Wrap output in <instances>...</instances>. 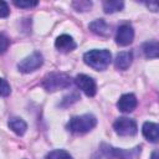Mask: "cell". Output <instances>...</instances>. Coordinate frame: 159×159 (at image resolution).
<instances>
[{
  "label": "cell",
  "mask_w": 159,
  "mask_h": 159,
  "mask_svg": "<svg viewBox=\"0 0 159 159\" xmlns=\"http://www.w3.org/2000/svg\"><path fill=\"white\" fill-rule=\"evenodd\" d=\"M83 61L93 70L104 71L112 61V55L108 50H91L83 55Z\"/></svg>",
  "instance_id": "1"
},
{
  "label": "cell",
  "mask_w": 159,
  "mask_h": 159,
  "mask_svg": "<svg viewBox=\"0 0 159 159\" xmlns=\"http://www.w3.org/2000/svg\"><path fill=\"white\" fill-rule=\"evenodd\" d=\"M97 124V119L93 114H83V116H76L70 119L67 123L68 130L76 134H83L93 129Z\"/></svg>",
  "instance_id": "2"
},
{
  "label": "cell",
  "mask_w": 159,
  "mask_h": 159,
  "mask_svg": "<svg viewBox=\"0 0 159 159\" xmlns=\"http://www.w3.org/2000/svg\"><path fill=\"white\" fill-rule=\"evenodd\" d=\"M72 83L68 75L63 72H51L45 76L42 81V87L48 92H55L70 87Z\"/></svg>",
  "instance_id": "3"
},
{
  "label": "cell",
  "mask_w": 159,
  "mask_h": 159,
  "mask_svg": "<svg viewBox=\"0 0 159 159\" xmlns=\"http://www.w3.org/2000/svg\"><path fill=\"white\" fill-rule=\"evenodd\" d=\"M102 153L108 158H116V159H139L140 155V147H134L132 149H118L113 148L108 144H102L101 147Z\"/></svg>",
  "instance_id": "4"
},
{
  "label": "cell",
  "mask_w": 159,
  "mask_h": 159,
  "mask_svg": "<svg viewBox=\"0 0 159 159\" xmlns=\"http://www.w3.org/2000/svg\"><path fill=\"white\" fill-rule=\"evenodd\" d=\"M113 128L117 134L122 137H128V135H134L138 130L137 123L134 119L127 118V117H119L116 119L113 123Z\"/></svg>",
  "instance_id": "5"
},
{
  "label": "cell",
  "mask_w": 159,
  "mask_h": 159,
  "mask_svg": "<svg viewBox=\"0 0 159 159\" xmlns=\"http://www.w3.org/2000/svg\"><path fill=\"white\" fill-rule=\"evenodd\" d=\"M43 63V57L40 52H34L32 55L27 56L26 58H24L22 61H20L17 63V68L20 72L24 73H30L36 71L37 68H40Z\"/></svg>",
  "instance_id": "6"
},
{
  "label": "cell",
  "mask_w": 159,
  "mask_h": 159,
  "mask_svg": "<svg viewBox=\"0 0 159 159\" xmlns=\"http://www.w3.org/2000/svg\"><path fill=\"white\" fill-rule=\"evenodd\" d=\"M75 82L80 89H82L88 97H93L97 92V84L94 80L87 75H78L75 78Z\"/></svg>",
  "instance_id": "7"
},
{
  "label": "cell",
  "mask_w": 159,
  "mask_h": 159,
  "mask_svg": "<svg viewBox=\"0 0 159 159\" xmlns=\"http://www.w3.org/2000/svg\"><path fill=\"white\" fill-rule=\"evenodd\" d=\"M134 39V30L129 24H123L117 29L116 42L120 46H127L132 43Z\"/></svg>",
  "instance_id": "8"
},
{
  "label": "cell",
  "mask_w": 159,
  "mask_h": 159,
  "mask_svg": "<svg viewBox=\"0 0 159 159\" xmlns=\"http://www.w3.org/2000/svg\"><path fill=\"white\" fill-rule=\"evenodd\" d=\"M137 104H138V102H137L135 96L133 93H125V94H123L119 98V101L117 103V107H118L119 111L125 112V113H129V112H132V111L135 109Z\"/></svg>",
  "instance_id": "9"
},
{
  "label": "cell",
  "mask_w": 159,
  "mask_h": 159,
  "mask_svg": "<svg viewBox=\"0 0 159 159\" xmlns=\"http://www.w3.org/2000/svg\"><path fill=\"white\" fill-rule=\"evenodd\" d=\"M55 47L61 52H70L76 48V42L70 35H60L55 41Z\"/></svg>",
  "instance_id": "10"
},
{
  "label": "cell",
  "mask_w": 159,
  "mask_h": 159,
  "mask_svg": "<svg viewBox=\"0 0 159 159\" xmlns=\"http://www.w3.org/2000/svg\"><path fill=\"white\" fill-rule=\"evenodd\" d=\"M143 135L152 143H157L159 139V125L153 122H145L142 128Z\"/></svg>",
  "instance_id": "11"
},
{
  "label": "cell",
  "mask_w": 159,
  "mask_h": 159,
  "mask_svg": "<svg viewBox=\"0 0 159 159\" xmlns=\"http://www.w3.org/2000/svg\"><path fill=\"white\" fill-rule=\"evenodd\" d=\"M89 30L92 32H94L96 35H99L103 37H108L111 35V27L103 19H97V20L92 21L89 24Z\"/></svg>",
  "instance_id": "12"
},
{
  "label": "cell",
  "mask_w": 159,
  "mask_h": 159,
  "mask_svg": "<svg viewBox=\"0 0 159 159\" xmlns=\"http://www.w3.org/2000/svg\"><path fill=\"white\" fill-rule=\"evenodd\" d=\"M132 61H133V55H132V52H129V51H123V52H119V53L116 56L114 65H116V68H118V70H127V68L132 65Z\"/></svg>",
  "instance_id": "13"
},
{
  "label": "cell",
  "mask_w": 159,
  "mask_h": 159,
  "mask_svg": "<svg viewBox=\"0 0 159 159\" xmlns=\"http://www.w3.org/2000/svg\"><path fill=\"white\" fill-rule=\"evenodd\" d=\"M9 127L12 132H15L17 135H22L26 129H27V124L24 119L19 118V117H14V118H10L9 119Z\"/></svg>",
  "instance_id": "14"
},
{
  "label": "cell",
  "mask_w": 159,
  "mask_h": 159,
  "mask_svg": "<svg viewBox=\"0 0 159 159\" xmlns=\"http://www.w3.org/2000/svg\"><path fill=\"white\" fill-rule=\"evenodd\" d=\"M143 52L148 58H157L159 55V45L158 41H147L143 45Z\"/></svg>",
  "instance_id": "15"
},
{
  "label": "cell",
  "mask_w": 159,
  "mask_h": 159,
  "mask_svg": "<svg viewBox=\"0 0 159 159\" xmlns=\"http://www.w3.org/2000/svg\"><path fill=\"white\" fill-rule=\"evenodd\" d=\"M124 6L123 1L118 0H109V1H103V10L106 14H113L117 11H120Z\"/></svg>",
  "instance_id": "16"
},
{
  "label": "cell",
  "mask_w": 159,
  "mask_h": 159,
  "mask_svg": "<svg viewBox=\"0 0 159 159\" xmlns=\"http://www.w3.org/2000/svg\"><path fill=\"white\" fill-rule=\"evenodd\" d=\"M46 159H73L70 153H67L66 150H62V149H56V150H52L47 155H46Z\"/></svg>",
  "instance_id": "17"
},
{
  "label": "cell",
  "mask_w": 159,
  "mask_h": 159,
  "mask_svg": "<svg viewBox=\"0 0 159 159\" xmlns=\"http://www.w3.org/2000/svg\"><path fill=\"white\" fill-rule=\"evenodd\" d=\"M72 6L77 10V11H87L91 9L92 2L91 1H86V0H80V1H73Z\"/></svg>",
  "instance_id": "18"
},
{
  "label": "cell",
  "mask_w": 159,
  "mask_h": 159,
  "mask_svg": "<svg viewBox=\"0 0 159 159\" xmlns=\"http://www.w3.org/2000/svg\"><path fill=\"white\" fill-rule=\"evenodd\" d=\"M10 92H11V88L7 81L4 78H0V97H7Z\"/></svg>",
  "instance_id": "19"
},
{
  "label": "cell",
  "mask_w": 159,
  "mask_h": 159,
  "mask_svg": "<svg viewBox=\"0 0 159 159\" xmlns=\"http://www.w3.org/2000/svg\"><path fill=\"white\" fill-rule=\"evenodd\" d=\"M78 99V94L77 93H71L68 96H65L63 99H62V103H61V107H67L70 104H72L73 102H76Z\"/></svg>",
  "instance_id": "20"
},
{
  "label": "cell",
  "mask_w": 159,
  "mask_h": 159,
  "mask_svg": "<svg viewBox=\"0 0 159 159\" xmlns=\"http://www.w3.org/2000/svg\"><path fill=\"white\" fill-rule=\"evenodd\" d=\"M9 45H10L9 39L4 34H0V53L5 52L7 50V47H9Z\"/></svg>",
  "instance_id": "21"
},
{
  "label": "cell",
  "mask_w": 159,
  "mask_h": 159,
  "mask_svg": "<svg viewBox=\"0 0 159 159\" xmlns=\"http://www.w3.org/2000/svg\"><path fill=\"white\" fill-rule=\"evenodd\" d=\"M14 4H15L17 7H22V9H30V7L36 6L39 2H37V1H14Z\"/></svg>",
  "instance_id": "22"
},
{
  "label": "cell",
  "mask_w": 159,
  "mask_h": 159,
  "mask_svg": "<svg viewBox=\"0 0 159 159\" xmlns=\"http://www.w3.org/2000/svg\"><path fill=\"white\" fill-rule=\"evenodd\" d=\"M10 14V10H9V6L5 1L0 0V17H6L9 16Z\"/></svg>",
  "instance_id": "23"
},
{
  "label": "cell",
  "mask_w": 159,
  "mask_h": 159,
  "mask_svg": "<svg viewBox=\"0 0 159 159\" xmlns=\"http://www.w3.org/2000/svg\"><path fill=\"white\" fill-rule=\"evenodd\" d=\"M147 6L148 7H152L153 9L152 11H158V5L155 2H149V4H147Z\"/></svg>",
  "instance_id": "24"
},
{
  "label": "cell",
  "mask_w": 159,
  "mask_h": 159,
  "mask_svg": "<svg viewBox=\"0 0 159 159\" xmlns=\"http://www.w3.org/2000/svg\"><path fill=\"white\" fill-rule=\"evenodd\" d=\"M150 159H158V154H157V152H154L153 154H152V158Z\"/></svg>",
  "instance_id": "25"
}]
</instances>
